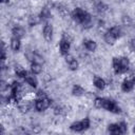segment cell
Listing matches in <instances>:
<instances>
[{"label": "cell", "mask_w": 135, "mask_h": 135, "mask_svg": "<svg viewBox=\"0 0 135 135\" xmlns=\"http://www.w3.org/2000/svg\"><path fill=\"white\" fill-rule=\"evenodd\" d=\"M103 40H104V42H105L108 45H114V44L116 43L117 38L108 30V31L103 34Z\"/></svg>", "instance_id": "8fae6325"}, {"label": "cell", "mask_w": 135, "mask_h": 135, "mask_svg": "<svg viewBox=\"0 0 135 135\" xmlns=\"http://www.w3.org/2000/svg\"><path fill=\"white\" fill-rule=\"evenodd\" d=\"M35 97H36V99H43V98L47 97V93H46V91H45L44 89L41 88V89H38V90L36 91Z\"/></svg>", "instance_id": "ac0fdd59"}, {"label": "cell", "mask_w": 135, "mask_h": 135, "mask_svg": "<svg viewBox=\"0 0 135 135\" xmlns=\"http://www.w3.org/2000/svg\"><path fill=\"white\" fill-rule=\"evenodd\" d=\"M120 88H121V91L124 92V93H130L134 90L135 88V82L134 80L132 79H128V78H124L120 84Z\"/></svg>", "instance_id": "3957f363"}, {"label": "cell", "mask_w": 135, "mask_h": 135, "mask_svg": "<svg viewBox=\"0 0 135 135\" xmlns=\"http://www.w3.org/2000/svg\"><path fill=\"white\" fill-rule=\"evenodd\" d=\"M14 73H15V75L17 76V78H22V79H24L25 76L27 75L26 70H25L24 66H23L22 64H20V63H17V64L14 65Z\"/></svg>", "instance_id": "ba28073f"}, {"label": "cell", "mask_w": 135, "mask_h": 135, "mask_svg": "<svg viewBox=\"0 0 135 135\" xmlns=\"http://www.w3.org/2000/svg\"><path fill=\"white\" fill-rule=\"evenodd\" d=\"M133 132L135 133V126H134V129H133Z\"/></svg>", "instance_id": "7402d4cb"}, {"label": "cell", "mask_w": 135, "mask_h": 135, "mask_svg": "<svg viewBox=\"0 0 135 135\" xmlns=\"http://www.w3.org/2000/svg\"><path fill=\"white\" fill-rule=\"evenodd\" d=\"M68 66H69V69H70V71H77L78 68H79V61H78L76 58H74V59H72V60L68 63Z\"/></svg>", "instance_id": "e0dca14e"}, {"label": "cell", "mask_w": 135, "mask_h": 135, "mask_svg": "<svg viewBox=\"0 0 135 135\" xmlns=\"http://www.w3.org/2000/svg\"><path fill=\"white\" fill-rule=\"evenodd\" d=\"M108 131L111 133V134H120V131H119V126L118 123H110L108 126Z\"/></svg>", "instance_id": "2e32d148"}, {"label": "cell", "mask_w": 135, "mask_h": 135, "mask_svg": "<svg viewBox=\"0 0 135 135\" xmlns=\"http://www.w3.org/2000/svg\"><path fill=\"white\" fill-rule=\"evenodd\" d=\"M31 72L33 73V74H35V75H39V74H41V72H42V70H43V68H42V64H40V63H37V62H31Z\"/></svg>", "instance_id": "5bb4252c"}, {"label": "cell", "mask_w": 135, "mask_h": 135, "mask_svg": "<svg viewBox=\"0 0 135 135\" xmlns=\"http://www.w3.org/2000/svg\"><path fill=\"white\" fill-rule=\"evenodd\" d=\"M118 126H119L120 134L127 133V131H128V123H127V121H120V122H118Z\"/></svg>", "instance_id": "d6986e66"}, {"label": "cell", "mask_w": 135, "mask_h": 135, "mask_svg": "<svg viewBox=\"0 0 135 135\" xmlns=\"http://www.w3.org/2000/svg\"><path fill=\"white\" fill-rule=\"evenodd\" d=\"M9 2V0H1V3L2 4H4V3H8Z\"/></svg>", "instance_id": "44dd1931"}, {"label": "cell", "mask_w": 135, "mask_h": 135, "mask_svg": "<svg viewBox=\"0 0 135 135\" xmlns=\"http://www.w3.org/2000/svg\"><path fill=\"white\" fill-rule=\"evenodd\" d=\"M53 103V99L45 97L43 99H36L35 100V109L38 112H43L45 110H47L50 107H52Z\"/></svg>", "instance_id": "6da1fadb"}, {"label": "cell", "mask_w": 135, "mask_h": 135, "mask_svg": "<svg viewBox=\"0 0 135 135\" xmlns=\"http://www.w3.org/2000/svg\"><path fill=\"white\" fill-rule=\"evenodd\" d=\"M72 95L75 97H83L84 94L86 93L85 89L83 86H81L80 84H74L72 88Z\"/></svg>", "instance_id": "30bf717a"}, {"label": "cell", "mask_w": 135, "mask_h": 135, "mask_svg": "<svg viewBox=\"0 0 135 135\" xmlns=\"http://www.w3.org/2000/svg\"><path fill=\"white\" fill-rule=\"evenodd\" d=\"M70 50H71V42L61 38L60 41H59V52L62 56H65L70 53Z\"/></svg>", "instance_id": "277c9868"}, {"label": "cell", "mask_w": 135, "mask_h": 135, "mask_svg": "<svg viewBox=\"0 0 135 135\" xmlns=\"http://www.w3.org/2000/svg\"><path fill=\"white\" fill-rule=\"evenodd\" d=\"M24 81L26 82V83H28L31 86H33L34 89H36L37 86H38V79H37V77L35 76V74H28L27 73V75L25 76V78H24Z\"/></svg>", "instance_id": "7c38bea8"}, {"label": "cell", "mask_w": 135, "mask_h": 135, "mask_svg": "<svg viewBox=\"0 0 135 135\" xmlns=\"http://www.w3.org/2000/svg\"><path fill=\"white\" fill-rule=\"evenodd\" d=\"M12 35L13 37H16V38H25V35H26V31L24 30V27H22L21 25H15L13 26L12 28Z\"/></svg>", "instance_id": "8992f818"}, {"label": "cell", "mask_w": 135, "mask_h": 135, "mask_svg": "<svg viewBox=\"0 0 135 135\" xmlns=\"http://www.w3.org/2000/svg\"><path fill=\"white\" fill-rule=\"evenodd\" d=\"M70 129L74 132H81L83 131V127H82V123H81V120L80 121H74L71 123L70 126Z\"/></svg>", "instance_id": "9a60e30c"}, {"label": "cell", "mask_w": 135, "mask_h": 135, "mask_svg": "<svg viewBox=\"0 0 135 135\" xmlns=\"http://www.w3.org/2000/svg\"><path fill=\"white\" fill-rule=\"evenodd\" d=\"M81 123H82V127H83V131L88 130V129L91 127V120H90V118H88V117L82 118Z\"/></svg>", "instance_id": "ffe728a7"}, {"label": "cell", "mask_w": 135, "mask_h": 135, "mask_svg": "<svg viewBox=\"0 0 135 135\" xmlns=\"http://www.w3.org/2000/svg\"><path fill=\"white\" fill-rule=\"evenodd\" d=\"M42 36L46 42H52L54 38V26L51 23H45L42 30Z\"/></svg>", "instance_id": "7a4b0ae2"}, {"label": "cell", "mask_w": 135, "mask_h": 135, "mask_svg": "<svg viewBox=\"0 0 135 135\" xmlns=\"http://www.w3.org/2000/svg\"><path fill=\"white\" fill-rule=\"evenodd\" d=\"M93 85L98 90H104L107 88V81L98 75L93 76Z\"/></svg>", "instance_id": "52a82bcc"}, {"label": "cell", "mask_w": 135, "mask_h": 135, "mask_svg": "<svg viewBox=\"0 0 135 135\" xmlns=\"http://www.w3.org/2000/svg\"><path fill=\"white\" fill-rule=\"evenodd\" d=\"M11 49L14 51V52H18L21 47V41L19 38H16V37H13L11 39Z\"/></svg>", "instance_id": "4fadbf2b"}, {"label": "cell", "mask_w": 135, "mask_h": 135, "mask_svg": "<svg viewBox=\"0 0 135 135\" xmlns=\"http://www.w3.org/2000/svg\"><path fill=\"white\" fill-rule=\"evenodd\" d=\"M82 46L88 51V52H95L97 50V41L92 39V38H88V39H84L83 40V43H82Z\"/></svg>", "instance_id": "5b68a950"}, {"label": "cell", "mask_w": 135, "mask_h": 135, "mask_svg": "<svg viewBox=\"0 0 135 135\" xmlns=\"http://www.w3.org/2000/svg\"><path fill=\"white\" fill-rule=\"evenodd\" d=\"M112 69L115 75L121 74V64H120V57L115 56L112 59Z\"/></svg>", "instance_id": "9c48e42d"}]
</instances>
